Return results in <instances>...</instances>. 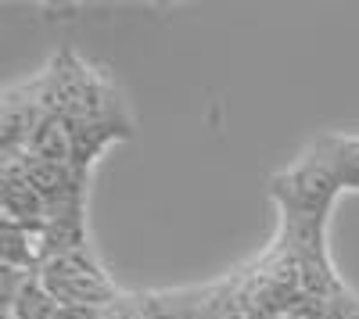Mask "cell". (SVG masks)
<instances>
[{"mask_svg":"<svg viewBox=\"0 0 359 319\" xmlns=\"http://www.w3.org/2000/svg\"><path fill=\"white\" fill-rule=\"evenodd\" d=\"M36 276L47 283V291L62 302V305H94V309H108L118 302L115 283L108 280V273L90 258L86 251H69V255H54L43 258Z\"/></svg>","mask_w":359,"mask_h":319,"instance_id":"6da1fadb","label":"cell"},{"mask_svg":"<svg viewBox=\"0 0 359 319\" xmlns=\"http://www.w3.org/2000/svg\"><path fill=\"white\" fill-rule=\"evenodd\" d=\"M0 208H4V222L25 226L33 234H43V226L50 219L40 190L29 183L25 169L18 162H4V180H0Z\"/></svg>","mask_w":359,"mask_h":319,"instance_id":"7a4b0ae2","label":"cell"},{"mask_svg":"<svg viewBox=\"0 0 359 319\" xmlns=\"http://www.w3.org/2000/svg\"><path fill=\"white\" fill-rule=\"evenodd\" d=\"M43 262V251H40V234L15 222H4L0 229V266L8 269H22V273H36Z\"/></svg>","mask_w":359,"mask_h":319,"instance_id":"3957f363","label":"cell"},{"mask_svg":"<svg viewBox=\"0 0 359 319\" xmlns=\"http://www.w3.org/2000/svg\"><path fill=\"white\" fill-rule=\"evenodd\" d=\"M57 309H62V302H57V298L47 291V283L33 273V276L22 283V291H18V298L11 302V309L4 312V319H54Z\"/></svg>","mask_w":359,"mask_h":319,"instance_id":"277c9868","label":"cell"},{"mask_svg":"<svg viewBox=\"0 0 359 319\" xmlns=\"http://www.w3.org/2000/svg\"><path fill=\"white\" fill-rule=\"evenodd\" d=\"M327 162L341 187L359 190V140H327Z\"/></svg>","mask_w":359,"mask_h":319,"instance_id":"5b68a950","label":"cell"},{"mask_svg":"<svg viewBox=\"0 0 359 319\" xmlns=\"http://www.w3.org/2000/svg\"><path fill=\"white\" fill-rule=\"evenodd\" d=\"M54 319H104V309H94V305H62L54 312Z\"/></svg>","mask_w":359,"mask_h":319,"instance_id":"8992f818","label":"cell"},{"mask_svg":"<svg viewBox=\"0 0 359 319\" xmlns=\"http://www.w3.org/2000/svg\"><path fill=\"white\" fill-rule=\"evenodd\" d=\"M201 319H252V312H245L241 305H208Z\"/></svg>","mask_w":359,"mask_h":319,"instance_id":"52a82bcc","label":"cell"},{"mask_svg":"<svg viewBox=\"0 0 359 319\" xmlns=\"http://www.w3.org/2000/svg\"><path fill=\"white\" fill-rule=\"evenodd\" d=\"M345 319H359V309H352V312H345Z\"/></svg>","mask_w":359,"mask_h":319,"instance_id":"ba28073f","label":"cell"},{"mask_svg":"<svg viewBox=\"0 0 359 319\" xmlns=\"http://www.w3.org/2000/svg\"><path fill=\"white\" fill-rule=\"evenodd\" d=\"M180 319H187V316H180Z\"/></svg>","mask_w":359,"mask_h":319,"instance_id":"9c48e42d","label":"cell"}]
</instances>
